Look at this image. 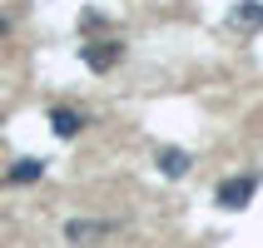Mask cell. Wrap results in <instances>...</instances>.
<instances>
[{
  "label": "cell",
  "mask_w": 263,
  "mask_h": 248,
  "mask_svg": "<svg viewBox=\"0 0 263 248\" xmlns=\"http://www.w3.org/2000/svg\"><path fill=\"white\" fill-rule=\"evenodd\" d=\"M253 194H258V179L253 174H234V179H219V208H249Z\"/></svg>",
  "instance_id": "6da1fadb"
},
{
  "label": "cell",
  "mask_w": 263,
  "mask_h": 248,
  "mask_svg": "<svg viewBox=\"0 0 263 248\" xmlns=\"http://www.w3.org/2000/svg\"><path fill=\"white\" fill-rule=\"evenodd\" d=\"M109 234H115V223H104V219H70L65 223V243H80V248L104 243Z\"/></svg>",
  "instance_id": "7a4b0ae2"
},
{
  "label": "cell",
  "mask_w": 263,
  "mask_h": 248,
  "mask_svg": "<svg viewBox=\"0 0 263 248\" xmlns=\"http://www.w3.org/2000/svg\"><path fill=\"white\" fill-rule=\"evenodd\" d=\"M119 55H124V45H119V40H89L85 45V65H89V70H115Z\"/></svg>",
  "instance_id": "3957f363"
},
{
  "label": "cell",
  "mask_w": 263,
  "mask_h": 248,
  "mask_svg": "<svg viewBox=\"0 0 263 248\" xmlns=\"http://www.w3.org/2000/svg\"><path fill=\"white\" fill-rule=\"evenodd\" d=\"M189 169H194L189 149H159V174H169V179H184Z\"/></svg>",
  "instance_id": "277c9868"
},
{
  "label": "cell",
  "mask_w": 263,
  "mask_h": 248,
  "mask_svg": "<svg viewBox=\"0 0 263 248\" xmlns=\"http://www.w3.org/2000/svg\"><path fill=\"white\" fill-rule=\"evenodd\" d=\"M50 129H55L60 139H74V134L85 129V119L74 115V109H55V115H50Z\"/></svg>",
  "instance_id": "5b68a950"
},
{
  "label": "cell",
  "mask_w": 263,
  "mask_h": 248,
  "mask_svg": "<svg viewBox=\"0 0 263 248\" xmlns=\"http://www.w3.org/2000/svg\"><path fill=\"white\" fill-rule=\"evenodd\" d=\"M234 25H243V30H258V25H263V5H258V0H243V5L234 10Z\"/></svg>",
  "instance_id": "8992f818"
},
{
  "label": "cell",
  "mask_w": 263,
  "mask_h": 248,
  "mask_svg": "<svg viewBox=\"0 0 263 248\" xmlns=\"http://www.w3.org/2000/svg\"><path fill=\"white\" fill-rule=\"evenodd\" d=\"M40 174H45V164H40V159H20V164L10 169V179H15V184H35Z\"/></svg>",
  "instance_id": "52a82bcc"
},
{
  "label": "cell",
  "mask_w": 263,
  "mask_h": 248,
  "mask_svg": "<svg viewBox=\"0 0 263 248\" xmlns=\"http://www.w3.org/2000/svg\"><path fill=\"white\" fill-rule=\"evenodd\" d=\"M5 35H10V25H5V15H0V40H5Z\"/></svg>",
  "instance_id": "ba28073f"
}]
</instances>
